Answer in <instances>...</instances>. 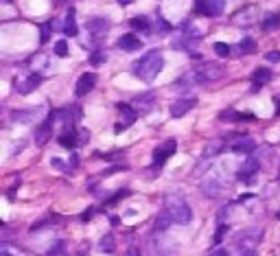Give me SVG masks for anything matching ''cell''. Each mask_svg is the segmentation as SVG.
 Here are the masks:
<instances>
[{"label": "cell", "mask_w": 280, "mask_h": 256, "mask_svg": "<svg viewBox=\"0 0 280 256\" xmlns=\"http://www.w3.org/2000/svg\"><path fill=\"white\" fill-rule=\"evenodd\" d=\"M119 3H121V5H131L134 0H119Z\"/></svg>", "instance_id": "74e56055"}, {"label": "cell", "mask_w": 280, "mask_h": 256, "mask_svg": "<svg viewBox=\"0 0 280 256\" xmlns=\"http://www.w3.org/2000/svg\"><path fill=\"white\" fill-rule=\"evenodd\" d=\"M0 3H11V0H0Z\"/></svg>", "instance_id": "b9f144b4"}, {"label": "cell", "mask_w": 280, "mask_h": 256, "mask_svg": "<svg viewBox=\"0 0 280 256\" xmlns=\"http://www.w3.org/2000/svg\"><path fill=\"white\" fill-rule=\"evenodd\" d=\"M263 237V232L261 230H245V232H241V235L234 239V245L239 247V250H247V245H256L261 241Z\"/></svg>", "instance_id": "7c38bea8"}, {"label": "cell", "mask_w": 280, "mask_h": 256, "mask_svg": "<svg viewBox=\"0 0 280 256\" xmlns=\"http://www.w3.org/2000/svg\"><path fill=\"white\" fill-rule=\"evenodd\" d=\"M40 83H42V75H40V72H29L26 77H20L18 79L16 88H18L20 94H31Z\"/></svg>", "instance_id": "52a82bcc"}, {"label": "cell", "mask_w": 280, "mask_h": 256, "mask_svg": "<svg viewBox=\"0 0 280 256\" xmlns=\"http://www.w3.org/2000/svg\"><path fill=\"white\" fill-rule=\"evenodd\" d=\"M44 112H46V107L38 105L31 109H22V112H13L11 116H13V121H18V123H38L44 116Z\"/></svg>", "instance_id": "ba28073f"}, {"label": "cell", "mask_w": 280, "mask_h": 256, "mask_svg": "<svg viewBox=\"0 0 280 256\" xmlns=\"http://www.w3.org/2000/svg\"><path fill=\"white\" fill-rule=\"evenodd\" d=\"M278 103H280V101H278ZM278 114H280V107H278Z\"/></svg>", "instance_id": "ee69618b"}, {"label": "cell", "mask_w": 280, "mask_h": 256, "mask_svg": "<svg viewBox=\"0 0 280 256\" xmlns=\"http://www.w3.org/2000/svg\"><path fill=\"white\" fill-rule=\"evenodd\" d=\"M256 171H259V160H256V158H249L247 162L239 169L237 178H239L241 182H245V184H252V182L256 180Z\"/></svg>", "instance_id": "9c48e42d"}, {"label": "cell", "mask_w": 280, "mask_h": 256, "mask_svg": "<svg viewBox=\"0 0 280 256\" xmlns=\"http://www.w3.org/2000/svg\"><path fill=\"white\" fill-rule=\"evenodd\" d=\"M50 29H53V24H50V22H48V24H44V26L40 29V42H42V44L50 40Z\"/></svg>", "instance_id": "4316f807"}, {"label": "cell", "mask_w": 280, "mask_h": 256, "mask_svg": "<svg viewBox=\"0 0 280 256\" xmlns=\"http://www.w3.org/2000/svg\"><path fill=\"white\" fill-rule=\"evenodd\" d=\"M94 213H97V208H88V213H83V217H81V219H83V221H88V219H90Z\"/></svg>", "instance_id": "1f68e13d"}, {"label": "cell", "mask_w": 280, "mask_h": 256, "mask_svg": "<svg viewBox=\"0 0 280 256\" xmlns=\"http://www.w3.org/2000/svg\"><path fill=\"white\" fill-rule=\"evenodd\" d=\"M162 66H164V57H162V53L160 50H151V53H147L143 60L134 66V75L149 83L160 75Z\"/></svg>", "instance_id": "6da1fadb"}, {"label": "cell", "mask_w": 280, "mask_h": 256, "mask_svg": "<svg viewBox=\"0 0 280 256\" xmlns=\"http://www.w3.org/2000/svg\"><path fill=\"white\" fill-rule=\"evenodd\" d=\"M254 147H256L254 138L245 136V138H241V140H237V143H234L232 151H234V153H249V151H254Z\"/></svg>", "instance_id": "ac0fdd59"}, {"label": "cell", "mask_w": 280, "mask_h": 256, "mask_svg": "<svg viewBox=\"0 0 280 256\" xmlns=\"http://www.w3.org/2000/svg\"><path fill=\"white\" fill-rule=\"evenodd\" d=\"M171 223H173L171 215H169L166 210H162V213L158 215V219H156V232H164V230H166Z\"/></svg>", "instance_id": "7402d4cb"}, {"label": "cell", "mask_w": 280, "mask_h": 256, "mask_svg": "<svg viewBox=\"0 0 280 256\" xmlns=\"http://www.w3.org/2000/svg\"><path fill=\"white\" fill-rule=\"evenodd\" d=\"M226 9V0H195V13L204 18H217Z\"/></svg>", "instance_id": "277c9868"}, {"label": "cell", "mask_w": 280, "mask_h": 256, "mask_svg": "<svg viewBox=\"0 0 280 256\" xmlns=\"http://www.w3.org/2000/svg\"><path fill=\"white\" fill-rule=\"evenodd\" d=\"M86 26H88V31H90V33L94 35V38L99 35V38L103 40V35H105V33H107V29H109V22H107L105 18H94V20L88 22Z\"/></svg>", "instance_id": "2e32d148"}, {"label": "cell", "mask_w": 280, "mask_h": 256, "mask_svg": "<svg viewBox=\"0 0 280 256\" xmlns=\"http://www.w3.org/2000/svg\"><path fill=\"white\" fill-rule=\"evenodd\" d=\"M280 26V13H267L263 20V31H276V29Z\"/></svg>", "instance_id": "44dd1931"}, {"label": "cell", "mask_w": 280, "mask_h": 256, "mask_svg": "<svg viewBox=\"0 0 280 256\" xmlns=\"http://www.w3.org/2000/svg\"><path fill=\"white\" fill-rule=\"evenodd\" d=\"M254 48H256V44L252 38H243L241 44L237 46V55H249V53H254Z\"/></svg>", "instance_id": "cb8c5ba5"}, {"label": "cell", "mask_w": 280, "mask_h": 256, "mask_svg": "<svg viewBox=\"0 0 280 256\" xmlns=\"http://www.w3.org/2000/svg\"><path fill=\"white\" fill-rule=\"evenodd\" d=\"M215 53H217L219 57H228V55L232 53V48L228 46L226 42H217V44H215Z\"/></svg>", "instance_id": "484cf974"}, {"label": "cell", "mask_w": 280, "mask_h": 256, "mask_svg": "<svg viewBox=\"0 0 280 256\" xmlns=\"http://www.w3.org/2000/svg\"><path fill=\"white\" fill-rule=\"evenodd\" d=\"M55 55H60V57H66L68 55V44H66L64 40H60L55 44Z\"/></svg>", "instance_id": "83f0119b"}, {"label": "cell", "mask_w": 280, "mask_h": 256, "mask_svg": "<svg viewBox=\"0 0 280 256\" xmlns=\"http://www.w3.org/2000/svg\"><path fill=\"white\" fill-rule=\"evenodd\" d=\"M129 26L134 29V31H149V18H145V16H136V18H131L129 20Z\"/></svg>", "instance_id": "603a6c76"}, {"label": "cell", "mask_w": 280, "mask_h": 256, "mask_svg": "<svg viewBox=\"0 0 280 256\" xmlns=\"http://www.w3.org/2000/svg\"><path fill=\"white\" fill-rule=\"evenodd\" d=\"M116 109L121 112V121H119V125L114 127V131L119 134V131H123V129H127V127L134 125L136 119H138V112L131 105H127V103H116Z\"/></svg>", "instance_id": "8992f818"}, {"label": "cell", "mask_w": 280, "mask_h": 256, "mask_svg": "<svg viewBox=\"0 0 280 256\" xmlns=\"http://www.w3.org/2000/svg\"><path fill=\"white\" fill-rule=\"evenodd\" d=\"M3 225H5V221H3V219H0V228H3Z\"/></svg>", "instance_id": "60d3db41"}, {"label": "cell", "mask_w": 280, "mask_h": 256, "mask_svg": "<svg viewBox=\"0 0 280 256\" xmlns=\"http://www.w3.org/2000/svg\"><path fill=\"white\" fill-rule=\"evenodd\" d=\"M276 217H278V219H280V210H278V215H276Z\"/></svg>", "instance_id": "7bdbcfd3"}, {"label": "cell", "mask_w": 280, "mask_h": 256, "mask_svg": "<svg viewBox=\"0 0 280 256\" xmlns=\"http://www.w3.org/2000/svg\"><path fill=\"white\" fill-rule=\"evenodd\" d=\"M210 256H230V254H228L226 250H221V247H219V250H215V252H212Z\"/></svg>", "instance_id": "d6a6232c"}, {"label": "cell", "mask_w": 280, "mask_h": 256, "mask_svg": "<svg viewBox=\"0 0 280 256\" xmlns=\"http://www.w3.org/2000/svg\"><path fill=\"white\" fill-rule=\"evenodd\" d=\"M50 134H53V114H50L48 119L44 121L38 129H35V145H38V147L46 145L48 138H50Z\"/></svg>", "instance_id": "4fadbf2b"}, {"label": "cell", "mask_w": 280, "mask_h": 256, "mask_svg": "<svg viewBox=\"0 0 280 256\" xmlns=\"http://www.w3.org/2000/svg\"><path fill=\"white\" fill-rule=\"evenodd\" d=\"M97 86V75L94 72H83L79 79H77V86H75V94L77 97H86L92 88Z\"/></svg>", "instance_id": "30bf717a"}, {"label": "cell", "mask_w": 280, "mask_h": 256, "mask_svg": "<svg viewBox=\"0 0 280 256\" xmlns=\"http://www.w3.org/2000/svg\"><path fill=\"white\" fill-rule=\"evenodd\" d=\"M0 256H11L9 252H0Z\"/></svg>", "instance_id": "ab89813d"}, {"label": "cell", "mask_w": 280, "mask_h": 256, "mask_svg": "<svg viewBox=\"0 0 280 256\" xmlns=\"http://www.w3.org/2000/svg\"><path fill=\"white\" fill-rule=\"evenodd\" d=\"M53 166H55V169H66L64 162H60V160H57V158H53Z\"/></svg>", "instance_id": "836d02e7"}, {"label": "cell", "mask_w": 280, "mask_h": 256, "mask_svg": "<svg viewBox=\"0 0 280 256\" xmlns=\"http://www.w3.org/2000/svg\"><path fill=\"white\" fill-rule=\"evenodd\" d=\"M103 62H105V55H103L101 50H94V53L90 55V64L92 66H101Z\"/></svg>", "instance_id": "f1b7e54d"}, {"label": "cell", "mask_w": 280, "mask_h": 256, "mask_svg": "<svg viewBox=\"0 0 280 256\" xmlns=\"http://www.w3.org/2000/svg\"><path fill=\"white\" fill-rule=\"evenodd\" d=\"M256 16H259V7L247 5V7H243V9H239V11H234L232 22L237 26H241V29H247V26H252L256 22Z\"/></svg>", "instance_id": "5b68a950"}, {"label": "cell", "mask_w": 280, "mask_h": 256, "mask_svg": "<svg viewBox=\"0 0 280 256\" xmlns=\"http://www.w3.org/2000/svg\"><path fill=\"white\" fill-rule=\"evenodd\" d=\"M243 256H256V252H254V247H249V250H243Z\"/></svg>", "instance_id": "e575fe53"}, {"label": "cell", "mask_w": 280, "mask_h": 256, "mask_svg": "<svg viewBox=\"0 0 280 256\" xmlns=\"http://www.w3.org/2000/svg\"><path fill=\"white\" fill-rule=\"evenodd\" d=\"M68 3V0H55V5H66Z\"/></svg>", "instance_id": "f35d334b"}, {"label": "cell", "mask_w": 280, "mask_h": 256, "mask_svg": "<svg viewBox=\"0 0 280 256\" xmlns=\"http://www.w3.org/2000/svg\"><path fill=\"white\" fill-rule=\"evenodd\" d=\"M223 72H226V68L219 62H204L193 75H195L197 83H212V81H217V79L223 77Z\"/></svg>", "instance_id": "3957f363"}, {"label": "cell", "mask_w": 280, "mask_h": 256, "mask_svg": "<svg viewBox=\"0 0 280 256\" xmlns=\"http://www.w3.org/2000/svg\"><path fill=\"white\" fill-rule=\"evenodd\" d=\"M175 147H178V145H175V140H169V143L162 145V147H156V151H153V164L162 166V164H164L166 160L175 153Z\"/></svg>", "instance_id": "8fae6325"}, {"label": "cell", "mask_w": 280, "mask_h": 256, "mask_svg": "<svg viewBox=\"0 0 280 256\" xmlns=\"http://www.w3.org/2000/svg\"><path fill=\"white\" fill-rule=\"evenodd\" d=\"M75 16H77V11H75V9H68V16H66L64 29H62V31H64L66 35H77V24H75Z\"/></svg>", "instance_id": "d6986e66"}, {"label": "cell", "mask_w": 280, "mask_h": 256, "mask_svg": "<svg viewBox=\"0 0 280 256\" xmlns=\"http://www.w3.org/2000/svg\"><path fill=\"white\" fill-rule=\"evenodd\" d=\"M265 60H267L269 64H278L280 62V50H269V53L265 55Z\"/></svg>", "instance_id": "f546056e"}, {"label": "cell", "mask_w": 280, "mask_h": 256, "mask_svg": "<svg viewBox=\"0 0 280 256\" xmlns=\"http://www.w3.org/2000/svg\"><path fill=\"white\" fill-rule=\"evenodd\" d=\"M226 228H228V225H226V223H221V225H219V230L215 232V241H217V243H219L221 239H223V235H226Z\"/></svg>", "instance_id": "4dcf8cb0"}, {"label": "cell", "mask_w": 280, "mask_h": 256, "mask_svg": "<svg viewBox=\"0 0 280 256\" xmlns=\"http://www.w3.org/2000/svg\"><path fill=\"white\" fill-rule=\"evenodd\" d=\"M99 250L105 252V254L114 252V237H112V235H105V237H103V239L99 241Z\"/></svg>", "instance_id": "d4e9b609"}, {"label": "cell", "mask_w": 280, "mask_h": 256, "mask_svg": "<svg viewBox=\"0 0 280 256\" xmlns=\"http://www.w3.org/2000/svg\"><path fill=\"white\" fill-rule=\"evenodd\" d=\"M267 81H271V70H267V68H256V70L252 72V92H259Z\"/></svg>", "instance_id": "9a60e30c"}, {"label": "cell", "mask_w": 280, "mask_h": 256, "mask_svg": "<svg viewBox=\"0 0 280 256\" xmlns=\"http://www.w3.org/2000/svg\"><path fill=\"white\" fill-rule=\"evenodd\" d=\"M70 164H72V166H77V164H79V156H72V160H70Z\"/></svg>", "instance_id": "d590c367"}, {"label": "cell", "mask_w": 280, "mask_h": 256, "mask_svg": "<svg viewBox=\"0 0 280 256\" xmlns=\"http://www.w3.org/2000/svg\"><path fill=\"white\" fill-rule=\"evenodd\" d=\"M197 105V99H180L175 101V103L171 105V116H175V119H180V116H184L186 112H190Z\"/></svg>", "instance_id": "5bb4252c"}, {"label": "cell", "mask_w": 280, "mask_h": 256, "mask_svg": "<svg viewBox=\"0 0 280 256\" xmlns=\"http://www.w3.org/2000/svg\"><path fill=\"white\" fill-rule=\"evenodd\" d=\"M164 210L171 215L173 223H190V219H193V210L180 195H169L164 202Z\"/></svg>", "instance_id": "7a4b0ae2"}, {"label": "cell", "mask_w": 280, "mask_h": 256, "mask_svg": "<svg viewBox=\"0 0 280 256\" xmlns=\"http://www.w3.org/2000/svg\"><path fill=\"white\" fill-rule=\"evenodd\" d=\"M125 256H138V252H136V250H129V252L125 254Z\"/></svg>", "instance_id": "8d00e7d4"}, {"label": "cell", "mask_w": 280, "mask_h": 256, "mask_svg": "<svg viewBox=\"0 0 280 256\" xmlns=\"http://www.w3.org/2000/svg\"><path fill=\"white\" fill-rule=\"evenodd\" d=\"M119 48L123 50H138V48H143V42H140L136 35H123V38L119 40Z\"/></svg>", "instance_id": "e0dca14e"}, {"label": "cell", "mask_w": 280, "mask_h": 256, "mask_svg": "<svg viewBox=\"0 0 280 256\" xmlns=\"http://www.w3.org/2000/svg\"><path fill=\"white\" fill-rule=\"evenodd\" d=\"M60 145L64 149H75L79 140H77V131H66V134L60 136Z\"/></svg>", "instance_id": "ffe728a7"}]
</instances>
